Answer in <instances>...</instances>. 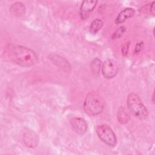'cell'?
Instances as JSON below:
<instances>
[{"mask_svg": "<svg viewBox=\"0 0 155 155\" xmlns=\"http://www.w3.org/2000/svg\"><path fill=\"white\" fill-rule=\"evenodd\" d=\"M8 56L15 63L22 67L33 66L38 61V56L33 50L19 45H11Z\"/></svg>", "mask_w": 155, "mask_h": 155, "instance_id": "6da1fadb", "label": "cell"}, {"mask_svg": "<svg viewBox=\"0 0 155 155\" xmlns=\"http://www.w3.org/2000/svg\"><path fill=\"white\" fill-rule=\"evenodd\" d=\"M104 107L102 97L96 91H91L87 94L84 103V110L85 113L90 116L100 114Z\"/></svg>", "mask_w": 155, "mask_h": 155, "instance_id": "7a4b0ae2", "label": "cell"}, {"mask_svg": "<svg viewBox=\"0 0 155 155\" xmlns=\"http://www.w3.org/2000/svg\"><path fill=\"white\" fill-rule=\"evenodd\" d=\"M127 107L131 114L140 120H145L148 116V112L140 97L134 93L128 95Z\"/></svg>", "mask_w": 155, "mask_h": 155, "instance_id": "3957f363", "label": "cell"}, {"mask_svg": "<svg viewBox=\"0 0 155 155\" xmlns=\"http://www.w3.org/2000/svg\"><path fill=\"white\" fill-rule=\"evenodd\" d=\"M96 133L99 139L109 147H114L117 144L116 136L107 124L99 125L96 127Z\"/></svg>", "mask_w": 155, "mask_h": 155, "instance_id": "277c9868", "label": "cell"}, {"mask_svg": "<svg viewBox=\"0 0 155 155\" xmlns=\"http://www.w3.org/2000/svg\"><path fill=\"white\" fill-rule=\"evenodd\" d=\"M119 70L117 62L113 59H107L102 65V73L104 78L111 79L116 76Z\"/></svg>", "mask_w": 155, "mask_h": 155, "instance_id": "5b68a950", "label": "cell"}, {"mask_svg": "<svg viewBox=\"0 0 155 155\" xmlns=\"http://www.w3.org/2000/svg\"><path fill=\"white\" fill-rule=\"evenodd\" d=\"M97 4L96 0H86L82 2L80 8V16L82 20H85L90 16V13L94 9Z\"/></svg>", "mask_w": 155, "mask_h": 155, "instance_id": "8992f818", "label": "cell"}, {"mask_svg": "<svg viewBox=\"0 0 155 155\" xmlns=\"http://www.w3.org/2000/svg\"><path fill=\"white\" fill-rule=\"evenodd\" d=\"M70 125L73 130L79 134H84L87 130L85 120L81 117H73L70 120Z\"/></svg>", "mask_w": 155, "mask_h": 155, "instance_id": "52a82bcc", "label": "cell"}, {"mask_svg": "<svg viewBox=\"0 0 155 155\" xmlns=\"http://www.w3.org/2000/svg\"><path fill=\"white\" fill-rule=\"evenodd\" d=\"M24 141L27 146L35 148L37 146L38 137L35 131L28 130L24 134Z\"/></svg>", "mask_w": 155, "mask_h": 155, "instance_id": "ba28073f", "label": "cell"}, {"mask_svg": "<svg viewBox=\"0 0 155 155\" xmlns=\"http://www.w3.org/2000/svg\"><path fill=\"white\" fill-rule=\"evenodd\" d=\"M134 10L133 8H126L122 10L117 18H116L115 22L116 24H122L125 22L127 19L131 18L134 14Z\"/></svg>", "mask_w": 155, "mask_h": 155, "instance_id": "9c48e42d", "label": "cell"}, {"mask_svg": "<svg viewBox=\"0 0 155 155\" xmlns=\"http://www.w3.org/2000/svg\"><path fill=\"white\" fill-rule=\"evenodd\" d=\"M10 11L11 13L14 16H20L25 14V7L22 3L16 2L12 5L10 8Z\"/></svg>", "mask_w": 155, "mask_h": 155, "instance_id": "30bf717a", "label": "cell"}, {"mask_svg": "<svg viewBox=\"0 0 155 155\" xmlns=\"http://www.w3.org/2000/svg\"><path fill=\"white\" fill-rule=\"evenodd\" d=\"M117 119L120 124H125L128 122L130 120V113L128 110L123 106H120L117 112Z\"/></svg>", "mask_w": 155, "mask_h": 155, "instance_id": "8fae6325", "label": "cell"}, {"mask_svg": "<svg viewBox=\"0 0 155 155\" xmlns=\"http://www.w3.org/2000/svg\"><path fill=\"white\" fill-rule=\"evenodd\" d=\"M102 67V62L99 58H94L90 63V68L95 76H98Z\"/></svg>", "mask_w": 155, "mask_h": 155, "instance_id": "7c38bea8", "label": "cell"}, {"mask_svg": "<svg viewBox=\"0 0 155 155\" xmlns=\"http://www.w3.org/2000/svg\"><path fill=\"white\" fill-rule=\"evenodd\" d=\"M103 24L104 22L101 19H94L90 26V32L92 34H96L101 30Z\"/></svg>", "mask_w": 155, "mask_h": 155, "instance_id": "4fadbf2b", "label": "cell"}, {"mask_svg": "<svg viewBox=\"0 0 155 155\" xmlns=\"http://www.w3.org/2000/svg\"><path fill=\"white\" fill-rule=\"evenodd\" d=\"M53 57L50 56V59H51L53 61V62H54V64L58 63V65H61L62 67H63V68H70V66L69 65L68 62H67L65 59H64L63 58L60 57L58 55H55V54H52L51 55Z\"/></svg>", "mask_w": 155, "mask_h": 155, "instance_id": "5bb4252c", "label": "cell"}, {"mask_svg": "<svg viewBox=\"0 0 155 155\" xmlns=\"http://www.w3.org/2000/svg\"><path fill=\"white\" fill-rule=\"evenodd\" d=\"M154 3H155V2L153 1L152 3L147 4L146 6H144V7L142 8V10L143 12H145V13L148 12L149 13H151V15H154V10H155Z\"/></svg>", "mask_w": 155, "mask_h": 155, "instance_id": "9a60e30c", "label": "cell"}, {"mask_svg": "<svg viewBox=\"0 0 155 155\" xmlns=\"http://www.w3.org/2000/svg\"><path fill=\"white\" fill-rule=\"evenodd\" d=\"M126 31V28L124 26L120 27L113 35L112 36V38L113 39H116V38H119L120 36H122V35L124 33V32Z\"/></svg>", "mask_w": 155, "mask_h": 155, "instance_id": "2e32d148", "label": "cell"}, {"mask_svg": "<svg viewBox=\"0 0 155 155\" xmlns=\"http://www.w3.org/2000/svg\"><path fill=\"white\" fill-rule=\"evenodd\" d=\"M129 45H130V42H127L125 45L123 47V48H122V53L124 55H126L128 53V48H129Z\"/></svg>", "mask_w": 155, "mask_h": 155, "instance_id": "e0dca14e", "label": "cell"}, {"mask_svg": "<svg viewBox=\"0 0 155 155\" xmlns=\"http://www.w3.org/2000/svg\"><path fill=\"white\" fill-rule=\"evenodd\" d=\"M143 42L137 43V44H136V47H135V52H136V53L139 52V51L143 48Z\"/></svg>", "mask_w": 155, "mask_h": 155, "instance_id": "ac0fdd59", "label": "cell"}]
</instances>
